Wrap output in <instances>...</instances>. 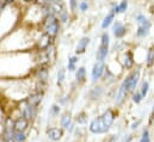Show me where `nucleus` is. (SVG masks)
I'll list each match as a JSON object with an SVG mask.
<instances>
[{"label": "nucleus", "instance_id": "nucleus-29", "mask_svg": "<svg viewBox=\"0 0 154 142\" xmlns=\"http://www.w3.org/2000/svg\"><path fill=\"white\" fill-rule=\"evenodd\" d=\"M142 99H143V97H142V94H141L140 91L133 93V102H134L135 104H140V103L142 102Z\"/></svg>", "mask_w": 154, "mask_h": 142}, {"label": "nucleus", "instance_id": "nucleus-38", "mask_svg": "<svg viewBox=\"0 0 154 142\" xmlns=\"http://www.w3.org/2000/svg\"><path fill=\"white\" fill-rule=\"evenodd\" d=\"M26 1H29V2H36L37 0H26Z\"/></svg>", "mask_w": 154, "mask_h": 142}, {"label": "nucleus", "instance_id": "nucleus-28", "mask_svg": "<svg viewBox=\"0 0 154 142\" xmlns=\"http://www.w3.org/2000/svg\"><path fill=\"white\" fill-rule=\"evenodd\" d=\"M148 90H149V84H148V81H143V82H142V86H141V91H140L143 98H146V96H147V93H148Z\"/></svg>", "mask_w": 154, "mask_h": 142}, {"label": "nucleus", "instance_id": "nucleus-32", "mask_svg": "<svg viewBox=\"0 0 154 142\" xmlns=\"http://www.w3.org/2000/svg\"><path fill=\"white\" fill-rule=\"evenodd\" d=\"M77 2H78V0H71V10H72V12H74V11H75Z\"/></svg>", "mask_w": 154, "mask_h": 142}, {"label": "nucleus", "instance_id": "nucleus-9", "mask_svg": "<svg viewBox=\"0 0 154 142\" xmlns=\"http://www.w3.org/2000/svg\"><path fill=\"white\" fill-rule=\"evenodd\" d=\"M29 121L23 117V116H19L17 118L13 119V128H14V131H24L29 128Z\"/></svg>", "mask_w": 154, "mask_h": 142}, {"label": "nucleus", "instance_id": "nucleus-31", "mask_svg": "<svg viewBox=\"0 0 154 142\" xmlns=\"http://www.w3.org/2000/svg\"><path fill=\"white\" fill-rule=\"evenodd\" d=\"M141 119H139V121H136V122H134L133 124H131V130H135V129H137L139 128V125L141 124Z\"/></svg>", "mask_w": 154, "mask_h": 142}, {"label": "nucleus", "instance_id": "nucleus-14", "mask_svg": "<svg viewBox=\"0 0 154 142\" xmlns=\"http://www.w3.org/2000/svg\"><path fill=\"white\" fill-rule=\"evenodd\" d=\"M48 76H49V72H48V67H43L39 66L36 69V80L41 81V82H47L48 81Z\"/></svg>", "mask_w": 154, "mask_h": 142}, {"label": "nucleus", "instance_id": "nucleus-10", "mask_svg": "<svg viewBox=\"0 0 154 142\" xmlns=\"http://www.w3.org/2000/svg\"><path fill=\"white\" fill-rule=\"evenodd\" d=\"M43 96H44V92H32V93H30L28 96L25 102L31 106L37 107L43 100Z\"/></svg>", "mask_w": 154, "mask_h": 142}, {"label": "nucleus", "instance_id": "nucleus-17", "mask_svg": "<svg viewBox=\"0 0 154 142\" xmlns=\"http://www.w3.org/2000/svg\"><path fill=\"white\" fill-rule=\"evenodd\" d=\"M125 32H127L125 26H124L123 24H121L119 22H115V25H114V34H115L116 37L121 38V37H123V36L125 35Z\"/></svg>", "mask_w": 154, "mask_h": 142}, {"label": "nucleus", "instance_id": "nucleus-33", "mask_svg": "<svg viewBox=\"0 0 154 142\" xmlns=\"http://www.w3.org/2000/svg\"><path fill=\"white\" fill-rule=\"evenodd\" d=\"M80 10L81 11H86L87 10V2H81L80 4Z\"/></svg>", "mask_w": 154, "mask_h": 142}, {"label": "nucleus", "instance_id": "nucleus-24", "mask_svg": "<svg viewBox=\"0 0 154 142\" xmlns=\"http://www.w3.org/2000/svg\"><path fill=\"white\" fill-rule=\"evenodd\" d=\"M75 121H77L78 124H86L87 123V113L85 111L79 112L75 117Z\"/></svg>", "mask_w": 154, "mask_h": 142}, {"label": "nucleus", "instance_id": "nucleus-26", "mask_svg": "<svg viewBox=\"0 0 154 142\" xmlns=\"http://www.w3.org/2000/svg\"><path fill=\"white\" fill-rule=\"evenodd\" d=\"M65 76H66V69L65 68H60V71L57 73V85L61 86L62 82L65 81Z\"/></svg>", "mask_w": 154, "mask_h": 142}, {"label": "nucleus", "instance_id": "nucleus-34", "mask_svg": "<svg viewBox=\"0 0 154 142\" xmlns=\"http://www.w3.org/2000/svg\"><path fill=\"white\" fill-rule=\"evenodd\" d=\"M68 71H71V72L75 71V65H74V63L68 62Z\"/></svg>", "mask_w": 154, "mask_h": 142}, {"label": "nucleus", "instance_id": "nucleus-37", "mask_svg": "<svg viewBox=\"0 0 154 142\" xmlns=\"http://www.w3.org/2000/svg\"><path fill=\"white\" fill-rule=\"evenodd\" d=\"M67 130H68V131H69V133H73V130H74V124H73V123H72V125H71V127H69V128H68V129H67Z\"/></svg>", "mask_w": 154, "mask_h": 142}, {"label": "nucleus", "instance_id": "nucleus-23", "mask_svg": "<svg viewBox=\"0 0 154 142\" xmlns=\"http://www.w3.org/2000/svg\"><path fill=\"white\" fill-rule=\"evenodd\" d=\"M140 142H152V137H151V133L148 128H143L141 137H140Z\"/></svg>", "mask_w": 154, "mask_h": 142}, {"label": "nucleus", "instance_id": "nucleus-36", "mask_svg": "<svg viewBox=\"0 0 154 142\" xmlns=\"http://www.w3.org/2000/svg\"><path fill=\"white\" fill-rule=\"evenodd\" d=\"M154 122V107L152 110V113H151V119H149V123H153Z\"/></svg>", "mask_w": 154, "mask_h": 142}, {"label": "nucleus", "instance_id": "nucleus-19", "mask_svg": "<svg viewBox=\"0 0 154 142\" xmlns=\"http://www.w3.org/2000/svg\"><path fill=\"white\" fill-rule=\"evenodd\" d=\"M123 65L125 68L130 69L134 65V60H133V54L130 51H127L125 55H124V60H123Z\"/></svg>", "mask_w": 154, "mask_h": 142}, {"label": "nucleus", "instance_id": "nucleus-1", "mask_svg": "<svg viewBox=\"0 0 154 142\" xmlns=\"http://www.w3.org/2000/svg\"><path fill=\"white\" fill-rule=\"evenodd\" d=\"M42 25L44 29V34H48L51 37L57 35L59 30H60V24H59V19L54 16V14H47L44 16L43 20H42Z\"/></svg>", "mask_w": 154, "mask_h": 142}, {"label": "nucleus", "instance_id": "nucleus-30", "mask_svg": "<svg viewBox=\"0 0 154 142\" xmlns=\"http://www.w3.org/2000/svg\"><path fill=\"white\" fill-rule=\"evenodd\" d=\"M118 140H119V136L118 135H110V136H108L105 140H104V142H118Z\"/></svg>", "mask_w": 154, "mask_h": 142}, {"label": "nucleus", "instance_id": "nucleus-11", "mask_svg": "<svg viewBox=\"0 0 154 142\" xmlns=\"http://www.w3.org/2000/svg\"><path fill=\"white\" fill-rule=\"evenodd\" d=\"M51 45H53V37L50 35L43 34V35L39 37L38 42H37V49H38V51L45 50V49H48Z\"/></svg>", "mask_w": 154, "mask_h": 142}, {"label": "nucleus", "instance_id": "nucleus-4", "mask_svg": "<svg viewBox=\"0 0 154 142\" xmlns=\"http://www.w3.org/2000/svg\"><path fill=\"white\" fill-rule=\"evenodd\" d=\"M20 104H22V107H18V109L20 110L22 116H23V117H25L29 122L34 121V119L36 118V116H37V107L29 105L25 100H23Z\"/></svg>", "mask_w": 154, "mask_h": 142}, {"label": "nucleus", "instance_id": "nucleus-25", "mask_svg": "<svg viewBox=\"0 0 154 142\" xmlns=\"http://www.w3.org/2000/svg\"><path fill=\"white\" fill-rule=\"evenodd\" d=\"M154 63V47H152L148 50V55H147V66L152 67Z\"/></svg>", "mask_w": 154, "mask_h": 142}, {"label": "nucleus", "instance_id": "nucleus-35", "mask_svg": "<svg viewBox=\"0 0 154 142\" xmlns=\"http://www.w3.org/2000/svg\"><path fill=\"white\" fill-rule=\"evenodd\" d=\"M68 62H71V63H74V65H75V63L78 62V57L77 56H72V57L68 60Z\"/></svg>", "mask_w": 154, "mask_h": 142}, {"label": "nucleus", "instance_id": "nucleus-13", "mask_svg": "<svg viewBox=\"0 0 154 142\" xmlns=\"http://www.w3.org/2000/svg\"><path fill=\"white\" fill-rule=\"evenodd\" d=\"M129 94V92H128V90L125 88V86L122 84L121 86H119V88H118V91H117V93H116V104L117 105H121L124 100H125V98H127V96Z\"/></svg>", "mask_w": 154, "mask_h": 142}, {"label": "nucleus", "instance_id": "nucleus-7", "mask_svg": "<svg viewBox=\"0 0 154 142\" xmlns=\"http://www.w3.org/2000/svg\"><path fill=\"white\" fill-rule=\"evenodd\" d=\"M100 118H102L103 123L105 124V127L110 130L116 119V112L112 109H108V110H105V111L100 115Z\"/></svg>", "mask_w": 154, "mask_h": 142}, {"label": "nucleus", "instance_id": "nucleus-12", "mask_svg": "<svg viewBox=\"0 0 154 142\" xmlns=\"http://www.w3.org/2000/svg\"><path fill=\"white\" fill-rule=\"evenodd\" d=\"M105 69V66H104V62L102 61H98L94 63L93 68H92V81H97L102 78L103 73Z\"/></svg>", "mask_w": 154, "mask_h": 142}, {"label": "nucleus", "instance_id": "nucleus-27", "mask_svg": "<svg viewBox=\"0 0 154 142\" xmlns=\"http://www.w3.org/2000/svg\"><path fill=\"white\" fill-rule=\"evenodd\" d=\"M60 112H61L60 105H57V104L51 105V107H50V115H51L53 117H57V116L60 115Z\"/></svg>", "mask_w": 154, "mask_h": 142}, {"label": "nucleus", "instance_id": "nucleus-8", "mask_svg": "<svg viewBox=\"0 0 154 142\" xmlns=\"http://www.w3.org/2000/svg\"><path fill=\"white\" fill-rule=\"evenodd\" d=\"M47 136L50 141L57 142L63 137V129L59 127H51L47 129Z\"/></svg>", "mask_w": 154, "mask_h": 142}, {"label": "nucleus", "instance_id": "nucleus-22", "mask_svg": "<svg viewBox=\"0 0 154 142\" xmlns=\"http://www.w3.org/2000/svg\"><path fill=\"white\" fill-rule=\"evenodd\" d=\"M26 139H28V136L24 131H14V135H13L14 142H25Z\"/></svg>", "mask_w": 154, "mask_h": 142}, {"label": "nucleus", "instance_id": "nucleus-5", "mask_svg": "<svg viewBox=\"0 0 154 142\" xmlns=\"http://www.w3.org/2000/svg\"><path fill=\"white\" fill-rule=\"evenodd\" d=\"M108 50H109V35L108 34H103L102 35V42H100V47L97 50V60L98 61H104V59L108 55Z\"/></svg>", "mask_w": 154, "mask_h": 142}, {"label": "nucleus", "instance_id": "nucleus-20", "mask_svg": "<svg viewBox=\"0 0 154 142\" xmlns=\"http://www.w3.org/2000/svg\"><path fill=\"white\" fill-rule=\"evenodd\" d=\"M114 18H115V11L112 10V11H111L106 17H105V19L103 20V23H102V28H103V29H106V28L112 23Z\"/></svg>", "mask_w": 154, "mask_h": 142}, {"label": "nucleus", "instance_id": "nucleus-6", "mask_svg": "<svg viewBox=\"0 0 154 142\" xmlns=\"http://www.w3.org/2000/svg\"><path fill=\"white\" fill-rule=\"evenodd\" d=\"M136 19H137V22H139V29H137L136 35L139 36V37H143V36H146L148 34V30H149L151 24H149V22H148L142 14H139V16L136 17Z\"/></svg>", "mask_w": 154, "mask_h": 142}, {"label": "nucleus", "instance_id": "nucleus-2", "mask_svg": "<svg viewBox=\"0 0 154 142\" xmlns=\"http://www.w3.org/2000/svg\"><path fill=\"white\" fill-rule=\"evenodd\" d=\"M50 6V14H57L59 16V19L62 20V22H67V16H68V12L66 11V7L65 5L61 2V1H55V2H51L49 4Z\"/></svg>", "mask_w": 154, "mask_h": 142}, {"label": "nucleus", "instance_id": "nucleus-21", "mask_svg": "<svg viewBox=\"0 0 154 142\" xmlns=\"http://www.w3.org/2000/svg\"><path fill=\"white\" fill-rule=\"evenodd\" d=\"M86 80V69L84 67H80L77 72V81L78 84H82Z\"/></svg>", "mask_w": 154, "mask_h": 142}, {"label": "nucleus", "instance_id": "nucleus-15", "mask_svg": "<svg viewBox=\"0 0 154 142\" xmlns=\"http://www.w3.org/2000/svg\"><path fill=\"white\" fill-rule=\"evenodd\" d=\"M60 125L62 127V129H68L72 125V116L68 111L62 113V116L60 118Z\"/></svg>", "mask_w": 154, "mask_h": 142}, {"label": "nucleus", "instance_id": "nucleus-16", "mask_svg": "<svg viewBox=\"0 0 154 142\" xmlns=\"http://www.w3.org/2000/svg\"><path fill=\"white\" fill-rule=\"evenodd\" d=\"M88 43H90V38L88 37H82L79 41V43H78L75 53L77 54H84L85 50H86V48H87V45H88Z\"/></svg>", "mask_w": 154, "mask_h": 142}, {"label": "nucleus", "instance_id": "nucleus-3", "mask_svg": "<svg viewBox=\"0 0 154 142\" xmlns=\"http://www.w3.org/2000/svg\"><path fill=\"white\" fill-rule=\"evenodd\" d=\"M139 79H140V72L135 71V72H133V73H130V74L124 79V81H123L122 84L125 86V88L128 90L129 93H134V91H135V88H136V86H137Z\"/></svg>", "mask_w": 154, "mask_h": 142}, {"label": "nucleus", "instance_id": "nucleus-18", "mask_svg": "<svg viewBox=\"0 0 154 142\" xmlns=\"http://www.w3.org/2000/svg\"><path fill=\"white\" fill-rule=\"evenodd\" d=\"M102 94H103V88H102L100 86L93 87V88L90 91V93H88V96H90V98H91L92 100H96V99L100 98Z\"/></svg>", "mask_w": 154, "mask_h": 142}, {"label": "nucleus", "instance_id": "nucleus-39", "mask_svg": "<svg viewBox=\"0 0 154 142\" xmlns=\"http://www.w3.org/2000/svg\"><path fill=\"white\" fill-rule=\"evenodd\" d=\"M45 1H56V0H45Z\"/></svg>", "mask_w": 154, "mask_h": 142}]
</instances>
